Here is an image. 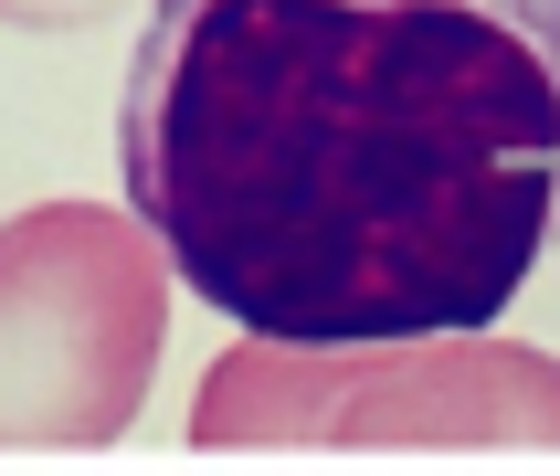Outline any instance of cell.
<instances>
[{
    "mask_svg": "<svg viewBox=\"0 0 560 476\" xmlns=\"http://www.w3.org/2000/svg\"><path fill=\"white\" fill-rule=\"evenodd\" d=\"M117 159L254 339L498 328L560 244V0H159Z\"/></svg>",
    "mask_w": 560,
    "mask_h": 476,
    "instance_id": "1",
    "label": "cell"
},
{
    "mask_svg": "<svg viewBox=\"0 0 560 476\" xmlns=\"http://www.w3.org/2000/svg\"><path fill=\"white\" fill-rule=\"evenodd\" d=\"M201 455H296V444H529L560 455V360L498 328L423 339H233L190 403Z\"/></svg>",
    "mask_w": 560,
    "mask_h": 476,
    "instance_id": "2",
    "label": "cell"
},
{
    "mask_svg": "<svg viewBox=\"0 0 560 476\" xmlns=\"http://www.w3.org/2000/svg\"><path fill=\"white\" fill-rule=\"evenodd\" d=\"M170 360V254L117 201L0 222V455L117 444Z\"/></svg>",
    "mask_w": 560,
    "mask_h": 476,
    "instance_id": "3",
    "label": "cell"
},
{
    "mask_svg": "<svg viewBox=\"0 0 560 476\" xmlns=\"http://www.w3.org/2000/svg\"><path fill=\"white\" fill-rule=\"evenodd\" d=\"M127 0H0V32H106Z\"/></svg>",
    "mask_w": 560,
    "mask_h": 476,
    "instance_id": "4",
    "label": "cell"
}]
</instances>
